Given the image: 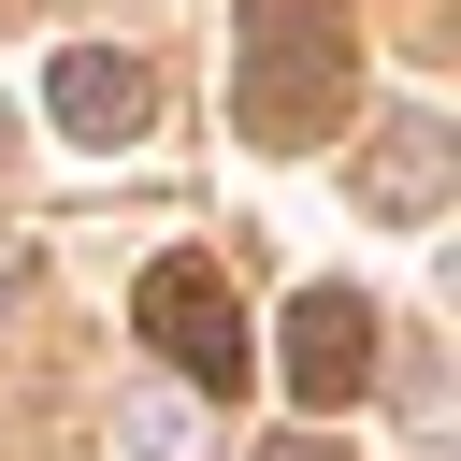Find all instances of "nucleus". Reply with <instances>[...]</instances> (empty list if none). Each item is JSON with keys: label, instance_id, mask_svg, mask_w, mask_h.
I'll return each instance as SVG.
<instances>
[{"label": "nucleus", "instance_id": "423d86ee", "mask_svg": "<svg viewBox=\"0 0 461 461\" xmlns=\"http://www.w3.org/2000/svg\"><path fill=\"white\" fill-rule=\"evenodd\" d=\"M130 447H144V461H187V403L144 389V403H130Z\"/></svg>", "mask_w": 461, "mask_h": 461}, {"label": "nucleus", "instance_id": "1a4fd4ad", "mask_svg": "<svg viewBox=\"0 0 461 461\" xmlns=\"http://www.w3.org/2000/svg\"><path fill=\"white\" fill-rule=\"evenodd\" d=\"M0 158H14V115H0Z\"/></svg>", "mask_w": 461, "mask_h": 461}, {"label": "nucleus", "instance_id": "6e6552de", "mask_svg": "<svg viewBox=\"0 0 461 461\" xmlns=\"http://www.w3.org/2000/svg\"><path fill=\"white\" fill-rule=\"evenodd\" d=\"M274 461H331V447H274Z\"/></svg>", "mask_w": 461, "mask_h": 461}, {"label": "nucleus", "instance_id": "f257e3e1", "mask_svg": "<svg viewBox=\"0 0 461 461\" xmlns=\"http://www.w3.org/2000/svg\"><path fill=\"white\" fill-rule=\"evenodd\" d=\"M230 115H245V144H317L346 115V0H245L230 14Z\"/></svg>", "mask_w": 461, "mask_h": 461}, {"label": "nucleus", "instance_id": "7ed1b4c3", "mask_svg": "<svg viewBox=\"0 0 461 461\" xmlns=\"http://www.w3.org/2000/svg\"><path fill=\"white\" fill-rule=\"evenodd\" d=\"M274 375H288V403H303V418L360 403V389H375V303H360V288H303V303H288V331H274Z\"/></svg>", "mask_w": 461, "mask_h": 461}, {"label": "nucleus", "instance_id": "20e7f679", "mask_svg": "<svg viewBox=\"0 0 461 461\" xmlns=\"http://www.w3.org/2000/svg\"><path fill=\"white\" fill-rule=\"evenodd\" d=\"M43 115H58L72 144H144V115H158V72H144V58H115V43H72V58L43 72Z\"/></svg>", "mask_w": 461, "mask_h": 461}, {"label": "nucleus", "instance_id": "0eeeda50", "mask_svg": "<svg viewBox=\"0 0 461 461\" xmlns=\"http://www.w3.org/2000/svg\"><path fill=\"white\" fill-rule=\"evenodd\" d=\"M14 288H29V245H14V230H0V303H14Z\"/></svg>", "mask_w": 461, "mask_h": 461}, {"label": "nucleus", "instance_id": "f03ea898", "mask_svg": "<svg viewBox=\"0 0 461 461\" xmlns=\"http://www.w3.org/2000/svg\"><path fill=\"white\" fill-rule=\"evenodd\" d=\"M130 331L187 375V389H245V303H230V274L202 259V245H173V259H144V288H130Z\"/></svg>", "mask_w": 461, "mask_h": 461}, {"label": "nucleus", "instance_id": "39448f33", "mask_svg": "<svg viewBox=\"0 0 461 461\" xmlns=\"http://www.w3.org/2000/svg\"><path fill=\"white\" fill-rule=\"evenodd\" d=\"M447 173H461V115H389V130L360 144V202H375L389 230H418V216L447 202Z\"/></svg>", "mask_w": 461, "mask_h": 461}]
</instances>
